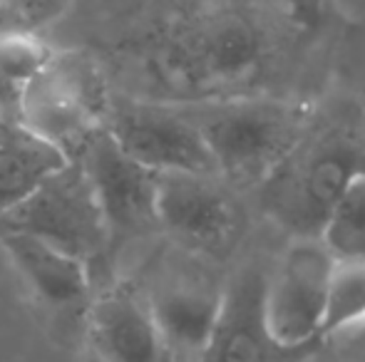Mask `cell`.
Here are the masks:
<instances>
[{"instance_id": "obj_3", "label": "cell", "mask_w": 365, "mask_h": 362, "mask_svg": "<svg viewBox=\"0 0 365 362\" xmlns=\"http://www.w3.org/2000/svg\"><path fill=\"white\" fill-rule=\"evenodd\" d=\"M363 174V132L313 122L306 137L256 188L261 211L291 238H318L331 208Z\"/></svg>"}, {"instance_id": "obj_10", "label": "cell", "mask_w": 365, "mask_h": 362, "mask_svg": "<svg viewBox=\"0 0 365 362\" xmlns=\"http://www.w3.org/2000/svg\"><path fill=\"white\" fill-rule=\"evenodd\" d=\"M331 253L318 238H291L279 266L266 273L264 313L274 340L286 350H316Z\"/></svg>"}, {"instance_id": "obj_13", "label": "cell", "mask_w": 365, "mask_h": 362, "mask_svg": "<svg viewBox=\"0 0 365 362\" xmlns=\"http://www.w3.org/2000/svg\"><path fill=\"white\" fill-rule=\"evenodd\" d=\"M264 285L266 271L256 263L224 280L219 315L202 362H291L313 353L286 350L274 340L266 325Z\"/></svg>"}, {"instance_id": "obj_12", "label": "cell", "mask_w": 365, "mask_h": 362, "mask_svg": "<svg viewBox=\"0 0 365 362\" xmlns=\"http://www.w3.org/2000/svg\"><path fill=\"white\" fill-rule=\"evenodd\" d=\"M95 362H172L142 290L132 278L95 288L85 320V338Z\"/></svg>"}, {"instance_id": "obj_15", "label": "cell", "mask_w": 365, "mask_h": 362, "mask_svg": "<svg viewBox=\"0 0 365 362\" xmlns=\"http://www.w3.org/2000/svg\"><path fill=\"white\" fill-rule=\"evenodd\" d=\"M365 325V258H333L323 303L321 340Z\"/></svg>"}, {"instance_id": "obj_4", "label": "cell", "mask_w": 365, "mask_h": 362, "mask_svg": "<svg viewBox=\"0 0 365 362\" xmlns=\"http://www.w3.org/2000/svg\"><path fill=\"white\" fill-rule=\"evenodd\" d=\"M110 95V75L102 60L82 50H53L40 73L25 85L18 122L53 144L68 161H77L105 127Z\"/></svg>"}, {"instance_id": "obj_14", "label": "cell", "mask_w": 365, "mask_h": 362, "mask_svg": "<svg viewBox=\"0 0 365 362\" xmlns=\"http://www.w3.org/2000/svg\"><path fill=\"white\" fill-rule=\"evenodd\" d=\"M53 144L18 119L0 117V216L20 203L50 171L65 164Z\"/></svg>"}, {"instance_id": "obj_17", "label": "cell", "mask_w": 365, "mask_h": 362, "mask_svg": "<svg viewBox=\"0 0 365 362\" xmlns=\"http://www.w3.org/2000/svg\"><path fill=\"white\" fill-rule=\"evenodd\" d=\"M77 0H0V30L43 35L65 18Z\"/></svg>"}, {"instance_id": "obj_6", "label": "cell", "mask_w": 365, "mask_h": 362, "mask_svg": "<svg viewBox=\"0 0 365 362\" xmlns=\"http://www.w3.org/2000/svg\"><path fill=\"white\" fill-rule=\"evenodd\" d=\"M212 261L172 246L149 258L137 288L157 323L172 362H202L214 330L224 293V280L209 268Z\"/></svg>"}, {"instance_id": "obj_11", "label": "cell", "mask_w": 365, "mask_h": 362, "mask_svg": "<svg viewBox=\"0 0 365 362\" xmlns=\"http://www.w3.org/2000/svg\"><path fill=\"white\" fill-rule=\"evenodd\" d=\"M0 248L43 313V320L63 343L85 338L87 310L95 295L85 263L23 233H0Z\"/></svg>"}, {"instance_id": "obj_19", "label": "cell", "mask_w": 365, "mask_h": 362, "mask_svg": "<svg viewBox=\"0 0 365 362\" xmlns=\"http://www.w3.org/2000/svg\"><path fill=\"white\" fill-rule=\"evenodd\" d=\"M341 343L343 362H365V325L333 338Z\"/></svg>"}, {"instance_id": "obj_7", "label": "cell", "mask_w": 365, "mask_h": 362, "mask_svg": "<svg viewBox=\"0 0 365 362\" xmlns=\"http://www.w3.org/2000/svg\"><path fill=\"white\" fill-rule=\"evenodd\" d=\"M77 164L92 183L107 228V280L115 278L117 258L127 246L159 233L157 174L120 149L102 127Z\"/></svg>"}, {"instance_id": "obj_5", "label": "cell", "mask_w": 365, "mask_h": 362, "mask_svg": "<svg viewBox=\"0 0 365 362\" xmlns=\"http://www.w3.org/2000/svg\"><path fill=\"white\" fill-rule=\"evenodd\" d=\"M0 233H23L87 266L92 288L107 283V228L92 183L77 161L50 171L0 216Z\"/></svg>"}, {"instance_id": "obj_8", "label": "cell", "mask_w": 365, "mask_h": 362, "mask_svg": "<svg viewBox=\"0 0 365 362\" xmlns=\"http://www.w3.org/2000/svg\"><path fill=\"white\" fill-rule=\"evenodd\" d=\"M236 188L219 174H157V226L172 246L219 261L236 246L244 228Z\"/></svg>"}, {"instance_id": "obj_1", "label": "cell", "mask_w": 365, "mask_h": 362, "mask_svg": "<svg viewBox=\"0 0 365 362\" xmlns=\"http://www.w3.org/2000/svg\"><path fill=\"white\" fill-rule=\"evenodd\" d=\"M303 30L281 0L169 5L117 48L127 95L172 105L271 95Z\"/></svg>"}, {"instance_id": "obj_16", "label": "cell", "mask_w": 365, "mask_h": 362, "mask_svg": "<svg viewBox=\"0 0 365 362\" xmlns=\"http://www.w3.org/2000/svg\"><path fill=\"white\" fill-rule=\"evenodd\" d=\"M318 241L331 258H365V174L358 176L336 201Z\"/></svg>"}, {"instance_id": "obj_20", "label": "cell", "mask_w": 365, "mask_h": 362, "mask_svg": "<svg viewBox=\"0 0 365 362\" xmlns=\"http://www.w3.org/2000/svg\"><path fill=\"white\" fill-rule=\"evenodd\" d=\"M90 362H95V360H92V358H90Z\"/></svg>"}, {"instance_id": "obj_18", "label": "cell", "mask_w": 365, "mask_h": 362, "mask_svg": "<svg viewBox=\"0 0 365 362\" xmlns=\"http://www.w3.org/2000/svg\"><path fill=\"white\" fill-rule=\"evenodd\" d=\"M303 30H311L326 13L328 0H281Z\"/></svg>"}, {"instance_id": "obj_9", "label": "cell", "mask_w": 365, "mask_h": 362, "mask_svg": "<svg viewBox=\"0 0 365 362\" xmlns=\"http://www.w3.org/2000/svg\"><path fill=\"white\" fill-rule=\"evenodd\" d=\"M105 129L125 154L154 174H217L212 154L182 105L147 100L112 87Z\"/></svg>"}, {"instance_id": "obj_2", "label": "cell", "mask_w": 365, "mask_h": 362, "mask_svg": "<svg viewBox=\"0 0 365 362\" xmlns=\"http://www.w3.org/2000/svg\"><path fill=\"white\" fill-rule=\"evenodd\" d=\"M182 110L231 188H259L316 122L313 105L279 95L192 102Z\"/></svg>"}]
</instances>
